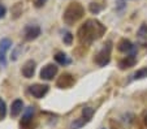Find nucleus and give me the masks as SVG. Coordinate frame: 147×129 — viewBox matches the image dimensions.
<instances>
[{
  "label": "nucleus",
  "mask_w": 147,
  "mask_h": 129,
  "mask_svg": "<svg viewBox=\"0 0 147 129\" xmlns=\"http://www.w3.org/2000/svg\"><path fill=\"white\" fill-rule=\"evenodd\" d=\"M104 33H106V26L100 21L95 20V18H90L80 26V29L77 31V38L81 45L90 46L95 41L102 38Z\"/></svg>",
  "instance_id": "obj_1"
},
{
  "label": "nucleus",
  "mask_w": 147,
  "mask_h": 129,
  "mask_svg": "<svg viewBox=\"0 0 147 129\" xmlns=\"http://www.w3.org/2000/svg\"><path fill=\"white\" fill-rule=\"evenodd\" d=\"M83 16H85V8H83V5L80 4L78 1H72L65 8L64 14H63V21L67 25L72 26L74 24H77Z\"/></svg>",
  "instance_id": "obj_2"
},
{
  "label": "nucleus",
  "mask_w": 147,
  "mask_h": 129,
  "mask_svg": "<svg viewBox=\"0 0 147 129\" xmlns=\"http://www.w3.org/2000/svg\"><path fill=\"white\" fill-rule=\"evenodd\" d=\"M111 55H112V42L108 41L106 45L102 47V50L95 55L94 61L96 63L99 67H106L111 61Z\"/></svg>",
  "instance_id": "obj_3"
},
{
  "label": "nucleus",
  "mask_w": 147,
  "mask_h": 129,
  "mask_svg": "<svg viewBox=\"0 0 147 129\" xmlns=\"http://www.w3.org/2000/svg\"><path fill=\"white\" fill-rule=\"evenodd\" d=\"M57 65L56 64H52V63H50V64L45 65V67L40 69V73H39V76H40L42 80H45V81H51V80L53 78V77L57 74Z\"/></svg>",
  "instance_id": "obj_4"
},
{
  "label": "nucleus",
  "mask_w": 147,
  "mask_h": 129,
  "mask_svg": "<svg viewBox=\"0 0 147 129\" xmlns=\"http://www.w3.org/2000/svg\"><path fill=\"white\" fill-rule=\"evenodd\" d=\"M48 90H50L48 85H43V84H34L29 86V93L36 99H42L43 97H46Z\"/></svg>",
  "instance_id": "obj_5"
},
{
  "label": "nucleus",
  "mask_w": 147,
  "mask_h": 129,
  "mask_svg": "<svg viewBox=\"0 0 147 129\" xmlns=\"http://www.w3.org/2000/svg\"><path fill=\"white\" fill-rule=\"evenodd\" d=\"M74 82L76 80L70 73H63L56 81V86L60 87V89H69L74 85Z\"/></svg>",
  "instance_id": "obj_6"
},
{
  "label": "nucleus",
  "mask_w": 147,
  "mask_h": 129,
  "mask_svg": "<svg viewBox=\"0 0 147 129\" xmlns=\"http://www.w3.org/2000/svg\"><path fill=\"white\" fill-rule=\"evenodd\" d=\"M117 50L122 53H126V55H129V53H137V47L129 39H126V38H122L117 43Z\"/></svg>",
  "instance_id": "obj_7"
},
{
  "label": "nucleus",
  "mask_w": 147,
  "mask_h": 129,
  "mask_svg": "<svg viewBox=\"0 0 147 129\" xmlns=\"http://www.w3.org/2000/svg\"><path fill=\"white\" fill-rule=\"evenodd\" d=\"M12 47V41L8 38H3L0 41V65H5L7 64V59L5 55L8 52V50Z\"/></svg>",
  "instance_id": "obj_8"
},
{
  "label": "nucleus",
  "mask_w": 147,
  "mask_h": 129,
  "mask_svg": "<svg viewBox=\"0 0 147 129\" xmlns=\"http://www.w3.org/2000/svg\"><path fill=\"white\" fill-rule=\"evenodd\" d=\"M136 63H137V53H129V55H126L119 61V68L121 70L128 69V68L134 67Z\"/></svg>",
  "instance_id": "obj_9"
},
{
  "label": "nucleus",
  "mask_w": 147,
  "mask_h": 129,
  "mask_svg": "<svg viewBox=\"0 0 147 129\" xmlns=\"http://www.w3.org/2000/svg\"><path fill=\"white\" fill-rule=\"evenodd\" d=\"M42 30L38 25H28L25 28V39L26 41H34L40 35Z\"/></svg>",
  "instance_id": "obj_10"
},
{
  "label": "nucleus",
  "mask_w": 147,
  "mask_h": 129,
  "mask_svg": "<svg viewBox=\"0 0 147 129\" xmlns=\"http://www.w3.org/2000/svg\"><path fill=\"white\" fill-rule=\"evenodd\" d=\"M35 61L34 60H28L22 67V74L25 78H31L35 73Z\"/></svg>",
  "instance_id": "obj_11"
},
{
  "label": "nucleus",
  "mask_w": 147,
  "mask_h": 129,
  "mask_svg": "<svg viewBox=\"0 0 147 129\" xmlns=\"http://www.w3.org/2000/svg\"><path fill=\"white\" fill-rule=\"evenodd\" d=\"M34 118V107H28L25 109V112L22 115V119H21V126H29L33 121Z\"/></svg>",
  "instance_id": "obj_12"
},
{
  "label": "nucleus",
  "mask_w": 147,
  "mask_h": 129,
  "mask_svg": "<svg viewBox=\"0 0 147 129\" xmlns=\"http://www.w3.org/2000/svg\"><path fill=\"white\" fill-rule=\"evenodd\" d=\"M22 108H24V102L21 99H16V101L12 102V106H11V116L12 118H17L20 113L22 112Z\"/></svg>",
  "instance_id": "obj_13"
},
{
  "label": "nucleus",
  "mask_w": 147,
  "mask_h": 129,
  "mask_svg": "<svg viewBox=\"0 0 147 129\" xmlns=\"http://www.w3.org/2000/svg\"><path fill=\"white\" fill-rule=\"evenodd\" d=\"M55 60H56V63L57 64H60V65H68V64H70L72 63V60L68 57V55L67 53H64V52H57L55 55Z\"/></svg>",
  "instance_id": "obj_14"
},
{
  "label": "nucleus",
  "mask_w": 147,
  "mask_h": 129,
  "mask_svg": "<svg viewBox=\"0 0 147 129\" xmlns=\"http://www.w3.org/2000/svg\"><path fill=\"white\" fill-rule=\"evenodd\" d=\"M103 8H104V4H100L99 1H91L89 5V11L91 12L92 14L100 13V12L103 11Z\"/></svg>",
  "instance_id": "obj_15"
},
{
  "label": "nucleus",
  "mask_w": 147,
  "mask_h": 129,
  "mask_svg": "<svg viewBox=\"0 0 147 129\" xmlns=\"http://www.w3.org/2000/svg\"><path fill=\"white\" fill-rule=\"evenodd\" d=\"M147 77V67H143L141 69H138L137 72L133 73V76H131V80L136 81V80H142V78H146Z\"/></svg>",
  "instance_id": "obj_16"
},
{
  "label": "nucleus",
  "mask_w": 147,
  "mask_h": 129,
  "mask_svg": "<svg viewBox=\"0 0 147 129\" xmlns=\"http://www.w3.org/2000/svg\"><path fill=\"white\" fill-rule=\"evenodd\" d=\"M90 120H87V119H85L82 116V118H80V119H76L74 121H73L72 124H70V129H80V128H82L85 124H87Z\"/></svg>",
  "instance_id": "obj_17"
},
{
  "label": "nucleus",
  "mask_w": 147,
  "mask_h": 129,
  "mask_svg": "<svg viewBox=\"0 0 147 129\" xmlns=\"http://www.w3.org/2000/svg\"><path fill=\"white\" fill-rule=\"evenodd\" d=\"M137 34H138V36L141 39H147V24H142Z\"/></svg>",
  "instance_id": "obj_18"
},
{
  "label": "nucleus",
  "mask_w": 147,
  "mask_h": 129,
  "mask_svg": "<svg viewBox=\"0 0 147 129\" xmlns=\"http://www.w3.org/2000/svg\"><path fill=\"white\" fill-rule=\"evenodd\" d=\"M82 115L85 119H87V120H91L92 115H94V108H91V107H85V108L82 109Z\"/></svg>",
  "instance_id": "obj_19"
},
{
  "label": "nucleus",
  "mask_w": 147,
  "mask_h": 129,
  "mask_svg": "<svg viewBox=\"0 0 147 129\" xmlns=\"http://www.w3.org/2000/svg\"><path fill=\"white\" fill-rule=\"evenodd\" d=\"M7 115V104L3 99L0 98V119H4Z\"/></svg>",
  "instance_id": "obj_20"
},
{
  "label": "nucleus",
  "mask_w": 147,
  "mask_h": 129,
  "mask_svg": "<svg viewBox=\"0 0 147 129\" xmlns=\"http://www.w3.org/2000/svg\"><path fill=\"white\" fill-rule=\"evenodd\" d=\"M63 41H64V43H65V45H68V46L72 45V42H73V35H72V33H69V31H65V33H64V36H63Z\"/></svg>",
  "instance_id": "obj_21"
},
{
  "label": "nucleus",
  "mask_w": 147,
  "mask_h": 129,
  "mask_svg": "<svg viewBox=\"0 0 147 129\" xmlns=\"http://www.w3.org/2000/svg\"><path fill=\"white\" fill-rule=\"evenodd\" d=\"M5 14H7V8H5V5L0 4V18H3Z\"/></svg>",
  "instance_id": "obj_22"
},
{
  "label": "nucleus",
  "mask_w": 147,
  "mask_h": 129,
  "mask_svg": "<svg viewBox=\"0 0 147 129\" xmlns=\"http://www.w3.org/2000/svg\"><path fill=\"white\" fill-rule=\"evenodd\" d=\"M46 3H47V0H35V7L36 8H40V7H43Z\"/></svg>",
  "instance_id": "obj_23"
},
{
  "label": "nucleus",
  "mask_w": 147,
  "mask_h": 129,
  "mask_svg": "<svg viewBox=\"0 0 147 129\" xmlns=\"http://www.w3.org/2000/svg\"><path fill=\"white\" fill-rule=\"evenodd\" d=\"M144 124H146V125H147V113H146V115H144Z\"/></svg>",
  "instance_id": "obj_24"
}]
</instances>
